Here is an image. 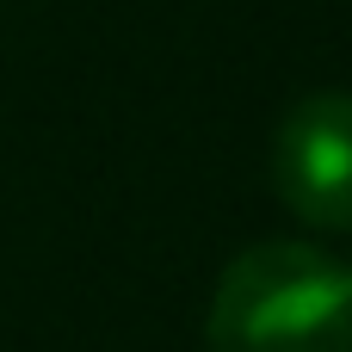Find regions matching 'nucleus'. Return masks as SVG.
<instances>
[{"label": "nucleus", "mask_w": 352, "mask_h": 352, "mask_svg": "<svg viewBox=\"0 0 352 352\" xmlns=\"http://www.w3.org/2000/svg\"><path fill=\"white\" fill-rule=\"evenodd\" d=\"M272 179L303 223L352 229V93H309L285 111Z\"/></svg>", "instance_id": "f03ea898"}, {"label": "nucleus", "mask_w": 352, "mask_h": 352, "mask_svg": "<svg viewBox=\"0 0 352 352\" xmlns=\"http://www.w3.org/2000/svg\"><path fill=\"white\" fill-rule=\"evenodd\" d=\"M346 278H352V266H346Z\"/></svg>", "instance_id": "7ed1b4c3"}, {"label": "nucleus", "mask_w": 352, "mask_h": 352, "mask_svg": "<svg viewBox=\"0 0 352 352\" xmlns=\"http://www.w3.org/2000/svg\"><path fill=\"white\" fill-rule=\"evenodd\" d=\"M210 352H352V278L309 241H260L229 260L204 322Z\"/></svg>", "instance_id": "f257e3e1"}]
</instances>
